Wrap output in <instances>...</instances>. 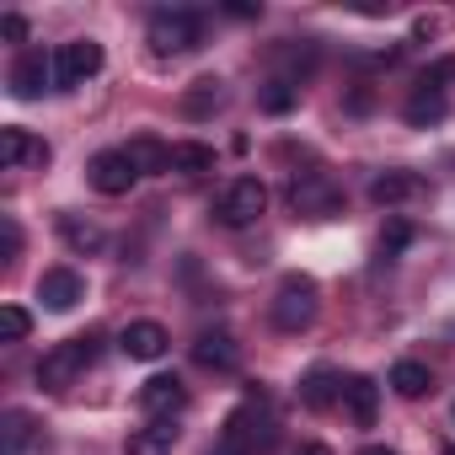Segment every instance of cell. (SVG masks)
Masks as SVG:
<instances>
[{
	"instance_id": "cell-30",
	"label": "cell",
	"mask_w": 455,
	"mask_h": 455,
	"mask_svg": "<svg viewBox=\"0 0 455 455\" xmlns=\"http://www.w3.org/2000/svg\"><path fill=\"white\" fill-rule=\"evenodd\" d=\"M22 252V231H17V220L6 214V258H17Z\"/></svg>"
},
{
	"instance_id": "cell-9",
	"label": "cell",
	"mask_w": 455,
	"mask_h": 455,
	"mask_svg": "<svg viewBox=\"0 0 455 455\" xmlns=\"http://www.w3.org/2000/svg\"><path fill=\"white\" fill-rule=\"evenodd\" d=\"M290 204L300 209V214H332L338 209V188H332V177H322V172H300L295 182H290Z\"/></svg>"
},
{
	"instance_id": "cell-34",
	"label": "cell",
	"mask_w": 455,
	"mask_h": 455,
	"mask_svg": "<svg viewBox=\"0 0 455 455\" xmlns=\"http://www.w3.org/2000/svg\"><path fill=\"white\" fill-rule=\"evenodd\" d=\"M364 455H396V450H380V444H370V450H364Z\"/></svg>"
},
{
	"instance_id": "cell-11",
	"label": "cell",
	"mask_w": 455,
	"mask_h": 455,
	"mask_svg": "<svg viewBox=\"0 0 455 455\" xmlns=\"http://www.w3.org/2000/svg\"><path fill=\"white\" fill-rule=\"evenodd\" d=\"M0 166L22 172V166H49V145L33 140L28 129H0Z\"/></svg>"
},
{
	"instance_id": "cell-5",
	"label": "cell",
	"mask_w": 455,
	"mask_h": 455,
	"mask_svg": "<svg viewBox=\"0 0 455 455\" xmlns=\"http://www.w3.org/2000/svg\"><path fill=\"white\" fill-rule=\"evenodd\" d=\"M198 17L193 12H156L150 17V49L156 54H188V49H198Z\"/></svg>"
},
{
	"instance_id": "cell-33",
	"label": "cell",
	"mask_w": 455,
	"mask_h": 455,
	"mask_svg": "<svg viewBox=\"0 0 455 455\" xmlns=\"http://www.w3.org/2000/svg\"><path fill=\"white\" fill-rule=\"evenodd\" d=\"M300 455H332L327 444H300Z\"/></svg>"
},
{
	"instance_id": "cell-22",
	"label": "cell",
	"mask_w": 455,
	"mask_h": 455,
	"mask_svg": "<svg viewBox=\"0 0 455 455\" xmlns=\"http://www.w3.org/2000/svg\"><path fill=\"white\" fill-rule=\"evenodd\" d=\"M33 444V418L17 407V412H6V434H0V455H22Z\"/></svg>"
},
{
	"instance_id": "cell-15",
	"label": "cell",
	"mask_w": 455,
	"mask_h": 455,
	"mask_svg": "<svg viewBox=\"0 0 455 455\" xmlns=\"http://www.w3.org/2000/svg\"><path fill=\"white\" fill-rule=\"evenodd\" d=\"M166 172L204 177V172H214V150L198 145V140H177V145H166Z\"/></svg>"
},
{
	"instance_id": "cell-12",
	"label": "cell",
	"mask_w": 455,
	"mask_h": 455,
	"mask_svg": "<svg viewBox=\"0 0 455 455\" xmlns=\"http://www.w3.org/2000/svg\"><path fill=\"white\" fill-rule=\"evenodd\" d=\"M166 327L161 322H129L124 327V338H118V348L129 354V359H140V364H150V359H161L166 354Z\"/></svg>"
},
{
	"instance_id": "cell-31",
	"label": "cell",
	"mask_w": 455,
	"mask_h": 455,
	"mask_svg": "<svg viewBox=\"0 0 455 455\" xmlns=\"http://www.w3.org/2000/svg\"><path fill=\"white\" fill-rule=\"evenodd\" d=\"M209 455H247V450H242V444H236V439H220V444H214V450H209Z\"/></svg>"
},
{
	"instance_id": "cell-8",
	"label": "cell",
	"mask_w": 455,
	"mask_h": 455,
	"mask_svg": "<svg viewBox=\"0 0 455 455\" xmlns=\"http://www.w3.org/2000/svg\"><path fill=\"white\" fill-rule=\"evenodd\" d=\"M49 81H54V54H44V49H22L17 65H12V92H17L22 102H33Z\"/></svg>"
},
{
	"instance_id": "cell-27",
	"label": "cell",
	"mask_w": 455,
	"mask_h": 455,
	"mask_svg": "<svg viewBox=\"0 0 455 455\" xmlns=\"http://www.w3.org/2000/svg\"><path fill=\"white\" fill-rule=\"evenodd\" d=\"M220 102V81H193V92H188V113H209Z\"/></svg>"
},
{
	"instance_id": "cell-17",
	"label": "cell",
	"mask_w": 455,
	"mask_h": 455,
	"mask_svg": "<svg viewBox=\"0 0 455 455\" xmlns=\"http://www.w3.org/2000/svg\"><path fill=\"white\" fill-rule=\"evenodd\" d=\"M236 354H242V348H236V338H231V332H204V338L193 343V359H198L204 370H231V364H236Z\"/></svg>"
},
{
	"instance_id": "cell-26",
	"label": "cell",
	"mask_w": 455,
	"mask_h": 455,
	"mask_svg": "<svg viewBox=\"0 0 455 455\" xmlns=\"http://www.w3.org/2000/svg\"><path fill=\"white\" fill-rule=\"evenodd\" d=\"M407 242H412V225H407V220H391L386 231H380V258H396V252H407Z\"/></svg>"
},
{
	"instance_id": "cell-28",
	"label": "cell",
	"mask_w": 455,
	"mask_h": 455,
	"mask_svg": "<svg viewBox=\"0 0 455 455\" xmlns=\"http://www.w3.org/2000/svg\"><path fill=\"white\" fill-rule=\"evenodd\" d=\"M423 86H434V92H444V86H455V54H444V60H434V65H428V76H423Z\"/></svg>"
},
{
	"instance_id": "cell-29",
	"label": "cell",
	"mask_w": 455,
	"mask_h": 455,
	"mask_svg": "<svg viewBox=\"0 0 455 455\" xmlns=\"http://www.w3.org/2000/svg\"><path fill=\"white\" fill-rule=\"evenodd\" d=\"M0 38H6V44H28V17L6 12V17H0Z\"/></svg>"
},
{
	"instance_id": "cell-1",
	"label": "cell",
	"mask_w": 455,
	"mask_h": 455,
	"mask_svg": "<svg viewBox=\"0 0 455 455\" xmlns=\"http://www.w3.org/2000/svg\"><path fill=\"white\" fill-rule=\"evenodd\" d=\"M92 359H97V343L92 338H70V343H60V348H49L38 359V386L44 391H70Z\"/></svg>"
},
{
	"instance_id": "cell-25",
	"label": "cell",
	"mask_w": 455,
	"mask_h": 455,
	"mask_svg": "<svg viewBox=\"0 0 455 455\" xmlns=\"http://www.w3.org/2000/svg\"><path fill=\"white\" fill-rule=\"evenodd\" d=\"M33 332V316L22 311V306H0V338H6V343H22Z\"/></svg>"
},
{
	"instance_id": "cell-21",
	"label": "cell",
	"mask_w": 455,
	"mask_h": 455,
	"mask_svg": "<svg viewBox=\"0 0 455 455\" xmlns=\"http://www.w3.org/2000/svg\"><path fill=\"white\" fill-rule=\"evenodd\" d=\"M60 236L76 247V252H97L102 247V231L92 220H81V214H60Z\"/></svg>"
},
{
	"instance_id": "cell-24",
	"label": "cell",
	"mask_w": 455,
	"mask_h": 455,
	"mask_svg": "<svg viewBox=\"0 0 455 455\" xmlns=\"http://www.w3.org/2000/svg\"><path fill=\"white\" fill-rule=\"evenodd\" d=\"M258 102H263V113H290V108L300 102V92H295V81H279V76H274V81L258 92Z\"/></svg>"
},
{
	"instance_id": "cell-10",
	"label": "cell",
	"mask_w": 455,
	"mask_h": 455,
	"mask_svg": "<svg viewBox=\"0 0 455 455\" xmlns=\"http://www.w3.org/2000/svg\"><path fill=\"white\" fill-rule=\"evenodd\" d=\"M38 300H44L49 311H76V306L86 300V279H81L76 268H49V274L38 279Z\"/></svg>"
},
{
	"instance_id": "cell-3",
	"label": "cell",
	"mask_w": 455,
	"mask_h": 455,
	"mask_svg": "<svg viewBox=\"0 0 455 455\" xmlns=\"http://www.w3.org/2000/svg\"><path fill=\"white\" fill-rule=\"evenodd\" d=\"M311 322H316V279L290 274V279L279 284V295H274V327L300 332V327H311Z\"/></svg>"
},
{
	"instance_id": "cell-2",
	"label": "cell",
	"mask_w": 455,
	"mask_h": 455,
	"mask_svg": "<svg viewBox=\"0 0 455 455\" xmlns=\"http://www.w3.org/2000/svg\"><path fill=\"white\" fill-rule=\"evenodd\" d=\"M263 209H268V188H263L258 177H236V182H225V193H220V204H214L220 225H231V231H242V225H258V220H263Z\"/></svg>"
},
{
	"instance_id": "cell-7",
	"label": "cell",
	"mask_w": 455,
	"mask_h": 455,
	"mask_svg": "<svg viewBox=\"0 0 455 455\" xmlns=\"http://www.w3.org/2000/svg\"><path fill=\"white\" fill-rule=\"evenodd\" d=\"M182 407H188V391H182L177 375H156V380L140 386V412H145L150 423H172Z\"/></svg>"
},
{
	"instance_id": "cell-35",
	"label": "cell",
	"mask_w": 455,
	"mask_h": 455,
	"mask_svg": "<svg viewBox=\"0 0 455 455\" xmlns=\"http://www.w3.org/2000/svg\"><path fill=\"white\" fill-rule=\"evenodd\" d=\"M450 455H455V450H450Z\"/></svg>"
},
{
	"instance_id": "cell-18",
	"label": "cell",
	"mask_w": 455,
	"mask_h": 455,
	"mask_svg": "<svg viewBox=\"0 0 455 455\" xmlns=\"http://www.w3.org/2000/svg\"><path fill=\"white\" fill-rule=\"evenodd\" d=\"M444 108H450V102H444V92L418 86V92L407 97V108H402V113H407V124H412V129H428V124H439V118H444Z\"/></svg>"
},
{
	"instance_id": "cell-14",
	"label": "cell",
	"mask_w": 455,
	"mask_h": 455,
	"mask_svg": "<svg viewBox=\"0 0 455 455\" xmlns=\"http://www.w3.org/2000/svg\"><path fill=\"white\" fill-rule=\"evenodd\" d=\"M343 407H348V418H354L359 428H375V407H380V386H375L370 375H354V380H343Z\"/></svg>"
},
{
	"instance_id": "cell-23",
	"label": "cell",
	"mask_w": 455,
	"mask_h": 455,
	"mask_svg": "<svg viewBox=\"0 0 455 455\" xmlns=\"http://www.w3.org/2000/svg\"><path fill=\"white\" fill-rule=\"evenodd\" d=\"M124 156L134 161V172L145 177V172H166V145H156V140H129L124 145Z\"/></svg>"
},
{
	"instance_id": "cell-20",
	"label": "cell",
	"mask_w": 455,
	"mask_h": 455,
	"mask_svg": "<svg viewBox=\"0 0 455 455\" xmlns=\"http://www.w3.org/2000/svg\"><path fill=\"white\" fill-rule=\"evenodd\" d=\"M172 444H177V428L172 423H145V428H134L129 434V455H172Z\"/></svg>"
},
{
	"instance_id": "cell-6",
	"label": "cell",
	"mask_w": 455,
	"mask_h": 455,
	"mask_svg": "<svg viewBox=\"0 0 455 455\" xmlns=\"http://www.w3.org/2000/svg\"><path fill=\"white\" fill-rule=\"evenodd\" d=\"M86 182H92L97 193H108V198H124V193L140 182V172H134V161H129L124 150H102V156H92Z\"/></svg>"
},
{
	"instance_id": "cell-32",
	"label": "cell",
	"mask_w": 455,
	"mask_h": 455,
	"mask_svg": "<svg viewBox=\"0 0 455 455\" xmlns=\"http://www.w3.org/2000/svg\"><path fill=\"white\" fill-rule=\"evenodd\" d=\"M434 28H439L434 17H418V22H412V33H418V38H434Z\"/></svg>"
},
{
	"instance_id": "cell-19",
	"label": "cell",
	"mask_w": 455,
	"mask_h": 455,
	"mask_svg": "<svg viewBox=\"0 0 455 455\" xmlns=\"http://www.w3.org/2000/svg\"><path fill=\"white\" fill-rule=\"evenodd\" d=\"M434 386V375H428V364H418V359H396L391 364V391L396 396H407V402H418L423 391Z\"/></svg>"
},
{
	"instance_id": "cell-16",
	"label": "cell",
	"mask_w": 455,
	"mask_h": 455,
	"mask_svg": "<svg viewBox=\"0 0 455 455\" xmlns=\"http://www.w3.org/2000/svg\"><path fill=\"white\" fill-rule=\"evenodd\" d=\"M338 396H343V380H338V370H327V364H316V370L300 380V402H306L311 412H327Z\"/></svg>"
},
{
	"instance_id": "cell-13",
	"label": "cell",
	"mask_w": 455,
	"mask_h": 455,
	"mask_svg": "<svg viewBox=\"0 0 455 455\" xmlns=\"http://www.w3.org/2000/svg\"><path fill=\"white\" fill-rule=\"evenodd\" d=\"M423 193H428V182H423L418 172H380V177L370 182V198H375L380 209L407 204V198H423Z\"/></svg>"
},
{
	"instance_id": "cell-4",
	"label": "cell",
	"mask_w": 455,
	"mask_h": 455,
	"mask_svg": "<svg viewBox=\"0 0 455 455\" xmlns=\"http://www.w3.org/2000/svg\"><path fill=\"white\" fill-rule=\"evenodd\" d=\"M97 70H102V44H92V38H76V44H65V49L54 54V86H60V92L86 86Z\"/></svg>"
}]
</instances>
